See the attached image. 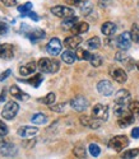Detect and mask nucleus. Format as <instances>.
I'll return each mask as SVG.
<instances>
[{
	"label": "nucleus",
	"mask_w": 139,
	"mask_h": 159,
	"mask_svg": "<svg viewBox=\"0 0 139 159\" xmlns=\"http://www.w3.org/2000/svg\"><path fill=\"white\" fill-rule=\"evenodd\" d=\"M37 68L42 71V73H46V74H54L56 73L59 69H60V62L55 59H47V57H44V59H40L38 62H37Z\"/></svg>",
	"instance_id": "f257e3e1"
},
{
	"label": "nucleus",
	"mask_w": 139,
	"mask_h": 159,
	"mask_svg": "<svg viewBox=\"0 0 139 159\" xmlns=\"http://www.w3.org/2000/svg\"><path fill=\"white\" fill-rule=\"evenodd\" d=\"M129 145V139L125 135H116L114 138H111L108 141V148H111L114 152L120 153Z\"/></svg>",
	"instance_id": "f03ea898"
},
{
	"label": "nucleus",
	"mask_w": 139,
	"mask_h": 159,
	"mask_svg": "<svg viewBox=\"0 0 139 159\" xmlns=\"http://www.w3.org/2000/svg\"><path fill=\"white\" fill-rule=\"evenodd\" d=\"M18 111H19L18 103L14 101H9L7 102V104L4 106V108L2 111V117L5 118V120H13L17 116Z\"/></svg>",
	"instance_id": "7ed1b4c3"
},
{
	"label": "nucleus",
	"mask_w": 139,
	"mask_h": 159,
	"mask_svg": "<svg viewBox=\"0 0 139 159\" xmlns=\"http://www.w3.org/2000/svg\"><path fill=\"white\" fill-rule=\"evenodd\" d=\"M92 116L94 118H98L101 121H107L108 120V107L105 104H101V103L93 106Z\"/></svg>",
	"instance_id": "20e7f679"
},
{
	"label": "nucleus",
	"mask_w": 139,
	"mask_h": 159,
	"mask_svg": "<svg viewBox=\"0 0 139 159\" xmlns=\"http://www.w3.org/2000/svg\"><path fill=\"white\" fill-rule=\"evenodd\" d=\"M88 99L86 97H83V96H77L74 97L72 101H70V106H72V108L75 110L77 112H83V111H86L88 108Z\"/></svg>",
	"instance_id": "39448f33"
},
{
	"label": "nucleus",
	"mask_w": 139,
	"mask_h": 159,
	"mask_svg": "<svg viewBox=\"0 0 139 159\" xmlns=\"http://www.w3.org/2000/svg\"><path fill=\"white\" fill-rule=\"evenodd\" d=\"M51 13L59 18H68V17L74 16V9L65 7V5H56L51 8Z\"/></svg>",
	"instance_id": "423d86ee"
},
{
	"label": "nucleus",
	"mask_w": 139,
	"mask_h": 159,
	"mask_svg": "<svg viewBox=\"0 0 139 159\" xmlns=\"http://www.w3.org/2000/svg\"><path fill=\"white\" fill-rule=\"evenodd\" d=\"M61 41L59 38H56V37H54V38H51L50 41H49V43L46 45V51H47V54L49 55H51V56H56V55H59L60 52H61Z\"/></svg>",
	"instance_id": "0eeeda50"
},
{
	"label": "nucleus",
	"mask_w": 139,
	"mask_h": 159,
	"mask_svg": "<svg viewBox=\"0 0 139 159\" xmlns=\"http://www.w3.org/2000/svg\"><path fill=\"white\" fill-rule=\"evenodd\" d=\"M132 36H130V32H124L121 33L116 39H115V45L120 48V50H125L127 51L130 45H132Z\"/></svg>",
	"instance_id": "6e6552de"
},
{
	"label": "nucleus",
	"mask_w": 139,
	"mask_h": 159,
	"mask_svg": "<svg viewBox=\"0 0 139 159\" xmlns=\"http://www.w3.org/2000/svg\"><path fill=\"white\" fill-rule=\"evenodd\" d=\"M110 75L115 82H117L120 84L125 83L127 79H128V75H127V73H125V70L121 69V68H116V66H111L110 68Z\"/></svg>",
	"instance_id": "1a4fd4ad"
},
{
	"label": "nucleus",
	"mask_w": 139,
	"mask_h": 159,
	"mask_svg": "<svg viewBox=\"0 0 139 159\" xmlns=\"http://www.w3.org/2000/svg\"><path fill=\"white\" fill-rule=\"evenodd\" d=\"M97 90H98V93L102 94V96H111L114 93V87H113V83H111L110 80H106V79H103V80L98 82V84H97Z\"/></svg>",
	"instance_id": "9d476101"
},
{
	"label": "nucleus",
	"mask_w": 139,
	"mask_h": 159,
	"mask_svg": "<svg viewBox=\"0 0 139 159\" xmlns=\"http://www.w3.org/2000/svg\"><path fill=\"white\" fill-rule=\"evenodd\" d=\"M80 124L86 127H89V129H93V130H97L101 127V124L102 121L98 120V118H94L93 116L89 117V116H80Z\"/></svg>",
	"instance_id": "9b49d317"
},
{
	"label": "nucleus",
	"mask_w": 139,
	"mask_h": 159,
	"mask_svg": "<svg viewBox=\"0 0 139 159\" xmlns=\"http://www.w3.org/2000/svg\"><path fill=\"white\" fill-rule=\"evenodd\" d=\"M0 154L4 157H14L17 154L16 145L10 141H3L0 144Z\"/></svg>",
	"instance_id": "f8f14e48"
},
{
	"label": "nucleus",
	"mask_w": 139,
	"mask_h": 159,
	"mask_svg": "<svg viewBox=\"0 0 139 159\" xmlns=\"http://www.w3.org/2000/svg\"><path fill=\"white\" fill-rule=\"evenodd\" d=\"M82 37L79 34H74V36H69L65 38V41H64V46L69 50H75L78 48V46L82 43Z\"/></svg>",
	"instance_id": "ddd939ff"
},
{
	"label": "nucleus",
	"mask_w": 139,
	"mask_h": 159,
	"mask_svg": "<svg viewBox=\"0 0 139 159\" xmlns=\"http://www.w3.org/2000/svg\"><path fill=\"white\" fill-rule=\"evenodd\" d=\"M133 122H134V115H133L130 111L117 117V125H119L121 129H125V127L130 126Z\"/></svg>",
	"instance_id": "4468645a"
},
{
	"label": "nucleus",
	"mask_w": 139,
	"mask_h": 159,
	"mask_svg": "<svg viewBox=\"0 0 139 159\" xmlns=\"http://www.w3.org/2000/svg\"><path fill=\"white\" fill-rule=\"evenodd\" d=\"M14 56V50H13V46L9 43H3L0 45V59L4 60H10Z\"/></svg>",
	"instance_id": "2eb2a0df"
},
{
	"label": "nucleus",
	"mask_w": 139,
	"mask_h": 159,
	"mask_svg": "<svg viewBox=\"0 0 139 159\" xmlns=\"http://www.w3.org/2000/svg\"><path fill=\"white\" fill-rule=\"evenodd\" d=\"M38 132V129L37 127H32V126H22L18 129L17 134L21 136V138H31L33 135H36Z\"/></svg>",
	"instance_id": "dca6fc26"
},
{
	"label": "nucleus",
	"mask_w": 139,
	"mask_h": 159,
	"mask_svg": "<svg viewBox=\"0 0 139 159\" xmlns=\"http://www.w3.org/2000/svg\"><path fill=\"white\" fill-rule=\"evenodd\" d=\"M130 101V93L127 89H120L115 94V103L117 104H127Z\"/></svg>",
	"instance_id": "f3484780"
},
{
	"label": "nucleus",
	"mask_w": 139,
	"mask_h": 159,
	"mask_svg": "<svg viewBox=\"0 0 139 159\" xmlns=\"http://www.w3.org/2000/svg\"><path fill=\"white\" fill-rule=\"evenodd\" d=\"M9 92H10L12 97L17 98L18 101H27V99L30 98V96L27 94V93H24V92H23L18 85H12L10 89H9Z\"/></svg>",
	"instance_id": "a211bd4d"
},
{
	"label": "nucleus",
	"mask_w": 139,
	"mask_h": 159,
	"mask_svg": "<svg viewBox=\"0 0 139 159\" xmlns=\"http://www.w3.org/2000/svg\"><path fill=\"white\" fill-rule=\"evenodd\" d=\"M116 24L113 23V22H106L102 24V27H101V32L106 36V37H113L115 33H116Z\"/></svg>",
	"instance_id": "6ab92c4d"
},
{
	"label": "nucleus",
	"mask_w": 139,
	"mask_h": 159,
	"mask_svg": "<svg viewBox=\"0 0 139 159\" xmlns=\"http://www.w3.org/2000/svg\"><path fill=\"white\" fill-rule=\"evenodd\" d=\"M36 69H37V65H36L33 61H31V62H28V64L21 66V68H19V74H21L22 76H28V75H31L32 73H35Z\"/></svg>",
	"instance_id": "aec40b11"
},
{
	"label": "nucleus",
	"mask_w": 139,
	"mask_h": 159,
	"mask_svg": "<svg viewBox=\"0 0 139 159\" xmlns=\"http://www.w3.org/2000/svg\"><path fill=\"white\" fill-rule=\"evenodd\" d=\"M27 36H28L30 41L35 43V42L40 41V39L45 38L46 33H45V31H42V30H33V31H31V32H28V33H27Z\"/></svg>",
	"instance_id": "412c9836"
},
{
	"label": "nucleus",
	"mask_w": 139,
	"mask_h": 159,
	"mask_svg": "<svg viewBox=\"0 0 139 159\" xmlns=\"http://www.w3.org/2000/svg\"><path fill=\"white\" fill-rule=\"evenodd\" d=\"M88 30H89V24L88 23H78L77 22L70 31L73 32V34H83V33L88 32Z\"/></svg>",
	"instance_id": "4be33fe9"
},
{
	"label": "nucleus",
	"mask_w": 139,
	"mask_h": 159,
	"mask_svg": "<svg viewBox=\"0 0 139 159\" xmlns=\"http://www.w3.org/2000/svg\"><path fill=\"white\" fill-rule=\"evenodd\" d=\"M61 60H63L64 62H66V64H73V62L77 60V55L74 54L72 50L68 48L66 51H64L63 54H61Z\"/></svg>",
	"instance_id": "5701e85b"
},
{
	"label": "nucleus",
	"mask_w": 139,
	"mask_h": 159,
	"mask_svg": "<svg viewBox=\"0 0 139 159\" xmlns=\"http://www.w3.org/2000/svg\"><path fill=\"white\" fill-rule=\"evenodd\" d=\"M31 122L35 125H45L47 122V116L45 113H35L31 117Z\"/></svg>",
	"instance_id": "b1692460"
},
{
	"label": "nucleus",
	"mask_w": 139,
	"mask_h": 159,
	"mask_svg": "<svg viewBox=\"0 0 139 159\" xmlns=\"http://www.w3.org/2000/svg\"><path fill=\"white\" fill-rule=\"evenodd\" d=\"M77 22H78V18H77L75 16L64 18V20L61 22V27H63V30H72L73 25H74Z\"/></svg>",
	"instance_id": "393cba45"
},
{
	"label": "nucleus",
	"mask_w": 139,
	"mask_h": 159,
	"mask_svg": "<svg viewBox=\"0 0 139 159\" xmlns=\"http://www.w3.org/2000/svg\"><path fill=\"white\" fill-rule=\"evenodd\" d=\"M101 46V39L98 37H92L86 42V48L87 50H97Z\"/></svg>",
	"instance_id": "a878e982"
},
{
	"label": "nucleus",
	"mask_w": 139,
	"mask_h": 159,
	"mask_svg": "<svg viewBox=\"0 0 139 159\" xmlns=\"http://www.w3.org/2000/svg\"><path fill=\"white\" fill-rule=\"evenodd\" d=\"M75 55H77L78 60H86V61H89V59L92 56V54L87 48H77Z\"/></svg>",
	"instance_id": "bb28decb"
},
{
	"label": "nucleus",
	"mask_w": 139,
	"mask_h": 159,
	"mask_svg": "<svg viewBox=\"0 0 139 159\" xmlns=\"http://www.w3.org/2000/svg\"><path fill=\"white\" fill-rule=\"evenodd\" d=\"M44 82V76H42V74H36L35 76H32V78H30L28 80H26V83H28V84H31L33 88H38L40 87V84Z\"/></svg>",
	"instance_id": "cd10ccee"
},
{
	"label": "nucleus",
	"mask_w": 139,
	"mask_h": 159,
	"mask_svg": "<svg viewBox=\"0 0 139 159\" xmlns=\"http://www.w3.org/2000/svg\"><path fill=\"white\" fill-rule=\"evenodd\" d=\"M92 10H93V5L89 3V2H83V3H80V13L84 17H87V16H89L91 13H92Z\"/></svg>",
	"instance_id": "c85d7f7f"
},
{
	"label": "nucleus",
	"mask_w": 139,
	"mask_h": 159,
	"mask_svg": "<svg viewBox=\"0 0 139 159\" xmlns=\"http://www.w3.org/2000/svg\"><path fill=\"white\" fill-rule=\"evenodd\" d=\"M89 62L91 65L93 66V68H100V66L102 65L103 60H102V56L98 55V54H92L91 59H89Z\"/></svg>",
	"instance_id": "c756f323"
},
{
	"label": "nucleus",
	"mask_w": 139,
	"mask_h": 159,
	"mask_svg": "<svg viewBox=\"0 0 139 159\" xmlns=\"http://www.w3.org/2000/svg\"><path fill=\"white\" fill-rule=\"evenodd\" d=\"M32 7H33V4L32 3H26V4H23V5H19L18 7V11L21 13V17H27V14H28V13L32 10Z\"/></svg>",
	"instance_id": "7c9ffc66"
},
{
	"label": "nucleus",
	"mask_w": 139,
	"mask_h": 159,
	"mask_svg": "<svg viewBox=\"0 0 139 159\" xmlns=\"http://www.w3.org/2000/svg\"><path fill=\"white\" fill-rule=\"evenodd\" d=\"M55 99H56V96H55V93H49V94H46L45 97L40 98L38 102H40V103H44V104H47V106H51V104H54Z\"/></svg>",
	"instance_id": "2f4dec72"
},
{
	"label": "nucleus",
	"mask_w": 139,
	"mask_h": 159,
	"mask_svg": "<svg viewBox=\"0 0 139 159\" xmlns=\"http://www.w3.org/2000/svg\"><path fill=\"white\" fill-rule=\"evenodd\" d=\"M130 36H132V39L135 43H139V25L138 24H133L132 25Z\"/></svg>",
	"instance_id": "473e14b6"
},
{
	"label": "nucleus",
	"mask_w": 139,
	"mask_h": 159,
	"mask_svg": "<svg viewBox=\"0 0 139 159\" xmlns=\"http://www.w3.org/2000/svg\"><path fill=\"white\" fill-rule=\"evenodd\" d=\"M88 150H89V154L92 155V157H98L100 154H101V148L98 147L97 144H89V147H88Z\"/></svg>",
	"instance_id": "72a5a7b5"
},
{
	"label": "nucleus",
	"mask_w": 139,
	"mask_h": 159,
	"mask_svg": "<svg viewBox=\"0 0 139 159\" xmlns=\"http://www.w3.org/2000/svg\"><path fill=\"white\" fill-rule=\"evenodd\" d=\"M129 110L134 115V117L139 118V102L138 101H133L129 103Z\"/></svg>",
	"instance_id": "f704fd0d"
},
{
	"label": "nucleus",
	"mask_w": 139,
	"mask_h": 159,
	"mask_svg": "<svg viewBox=\"0 0 139 159\" xmlns=\"http://www.w3.org/2000/svg\"><path fill=\"white\" fill-rule=\"evenodd\" d=\"M115 59L116 61H120V62H125L128 59H129V55L125 52V50H121L119 52H116V55H115Z\"/></svg>",
	"instance_id": "c9c22d12"
},
{
	"label": "nucleus",
	"mask_w": 139,
	"mask_h": 159,
	"mask_svg": "<svg viewBox=\"0 0 139 159\" xmlns=\"http://www.w3.org/2000/svg\"><path fill=\"white\" fill-rule=\"evenodd\" d=\"M138 155H139V150L138 149H130V150H127L122 154V158L132 159V158H137Z\"/></svg>",
	"instance_id": "e433bc0d"
},
{
	"label": "nucleus",
	"mask_w": 139,
	"mask_h": 159,
	"mask_svg": "<svg viewBox=\"0 0 139 159\" xmlns=\"http://www.w3.org/2000/svg\"><path fill=\"white\" fill-rule=\"evenodd\" d=\"M73 153L78 158H84L86 157V149H84V147H80V145H77V147L74 148V150H73Z\"/></svg>",
	"instance_id": "4c0bfd02"
},
{
	"label": "nucleus",
	"mask_w": 139,
	"mask_h": 159,
	"mask_svg": "<svg viewBox=\"0 0 139 159\" xmlns=\"http://www.w3.org/2000/svg\"><path fill=\"white\" fill-rule=\"evenodd\" d=\"M65 103H59V104H51L50 110L54 111V112H63L65 110Z\"/></svg>",
	"instance_id": "58836bf2"
},
{
	"label": "nucleus",
	"mask_w": 139,
	"mask_h": 159,
	"mask_svg": "<svg viewBox=\"0 0 139 159\" xmlns=\"http://www.w3.org/2000/svg\"><path fill=\"white\" fill-rule=\"evenodd\" d=\"M8 134V126L0 120V136H5Z\"/></svg>",
	"instance_id": "ea45409f"
},
{
	"label": "nucleus",
	"mask_w": 139,
	"mask_h": 159,
	"mask_svg": "<svg viewBox=\"0 0 139 159\" xmlns=\"http://www.w3.org/2000/svg\"><path fill=\"white\" fill-rule=\"evenodd\" d=\"M8 31H9V25H8L7 23L0 22V34L4 36V34H7V33H8Z\"/></svg>",
	"instance_id": "a19ab883"
},
{
	"label": "nucleus",
	"mask_w": 139,
	"mask_h": 159,
	"mask_svg": "<svg viewBox=\"0 0 139 159\" xmlns=\"http://www.w3.org/2000/svg\"><path fill=\"white\" fill-rule=\"evenodd\" d=\"M10 75H12V70H10V69L5 70L4 73H2V74H0V82H4L5 79H7L8 76H10Z\"/></svg>",
	"instance_id": "79ce46f5"
},
{
	"label": "nucleus",
	"mask_w": 139,
	"mask_h": 159,
	"mask_svg": "<svg viewBox=\"0 0 139 159\" xmlns=\"http://www.w3.org/2000/svg\"><path fill=\"white\" fill-rule=\"evenodd\" d=\"M2 3L5 7H14L17 5V0H2Z\"/></svg>",
	"instance_id": "37998d69"
},
{
	"label": "nucleus",
	"mask_w": 139,
	"mask_h": 159,
	"mask_svg": "<svg viewBox=\"0 0 139 159\" xmlns=\"http://www.w3.org/2000/svg\"><path fill=\"white\" fill-rule=\"evenodd\" d=\"M27 17H30L32 20H35V22H38L40 20V17L36 14V13H33V11H30L28 14H27Z\"/></svg>",
	"instance_id": "c03bdc74"
},
{
	"label": "nucleus",
	"mask_w": 139,
	"mask_h": 159,
	"mask_svg": "<svg viewBox=\"0 0 139 159\" xmlns=\"http://www.w3.org/2000/svg\"><path fill=\"white\" fill-rule=\"evenodd\" d=\"M132 138L139 139V127H134V129L132 130Z\"/></svg>",
	"instance_id": "a18cd8bd"
},
{
	"label": "nucleus",
	"mask_w": 139,
	"mask_h": 159,
	"mask_svg": "<svg viewBox=\"0 0 139 159\" xmlns=\"http://www.w3.org/2000/svg\"><path fill=\"white\" fill-rule=\"evenodd\" d=\"M108 4H111V0H100V2H98V5H100L101 8L108 7Z\"/></svg>",
	"instance_id": "49530a36"
},
{
	"label": "nucleus",
	"mask_w": 139,
	"mask_h": 159,
	"mask_svg": "<svg viewBox=\"0 0 139 159\" xmlns=\"http://www.w3.org/2000/svg\"><path fill=\"white\" fill-rule=\"evenodd\" d=\"M66 2L72 5H79L80 3H83V0H66Z\"/></svg>",
	"instance_id": "de8ad7c7"
},
{
	"label": "nucleus",
	"mask_w": 139,
	"mask_h": 159,
	"mask_svg": "<svg viewBox=\"0 0 139 159\" xmlns=\"http://www.w3.org/2000/svg\"><path fill=\"white\" fill-rule=\"evenodd\" d=\"M33 144H35V141H31V140H30L28 143H23V147L28 149V148H32V147H33Z\"/></svg>",
	"instance_id": "09e8293b"
},
{
	"label": "nucleus",
	"mask_w": 139,
	"mask_h": 159,
	"mask_svg": "<svg viewBox=\"0 0 139 159\" xmlns=\"http://www.w3.org/2000/svg\"><path fill=\"white\" fill-rule=\"evenodd\" d=\"M5 101V97L4 96H0V102H4Z\"/></svg>",
	"instance_id": "8fccbe9b"
},
{
	"label": "nucleus",
	"mask_w": 139,
	"mask_h": 159,
	"mask_svg": "<svg viewBox=\"0 0 139 159\" xmlns=\"http://www.w3.org/2000/svg\"><path fill=\"white\" fill-rule=\"evenodd\" d=\"M137 69H138V70H139V62H138V64H137Z\"/></svg>",
	"instance_id": "3c124183"
}]
</instances>
